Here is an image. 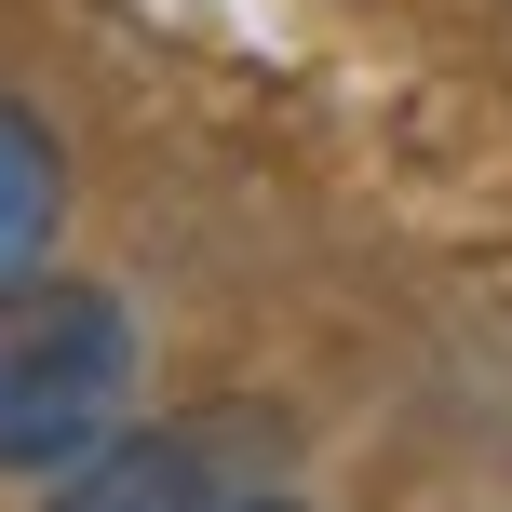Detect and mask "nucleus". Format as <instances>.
<instances>
[{
    "label": "nucleus",
    "instance_id": "nucleus-2",
    "mask_svg": "<svg viewBox=\"0 0 512 512\" xmlns=\"http://www.w3.org/2000/svg\"><path fill=\"white\" fill-rule=\"evenodd\" d=\"M230 432L216 418H162V432H108L95 459H68L54 472V499L41 512H230Z\"/></svg>",
    "mask_w": 512,
    "mask_h": 512
},
{
    "label": "nucleus",
    "instance_id": "nucleus-3",
    "mask_svg": "<svg viewBox=\"0 0 512 512\" xmlns=\"http://www.w3.org/2000/svg\"><path fill=\"white\" fill-rule=\"evenodd\" d=\"M54 230H68V149H54L41 108L0 95V297H14V283H41Z\"/></svg>",
    "mask_w": 512,
    "mask_h": 512
},
{
    "label": "nucleus",
    "instance_id": "nucleus-1",
    "mask_svg": "<svg viewBox=\"0 0 512 512\" xmlns=\"http://www.w3.org/2000/svg\"><path fill=\"white\" fill-rule=\"evenodd\" d=\"M135 418V310L108 283H14L0 297V472L54 486Z\"/></svg>",
    "mask_w": 512,
    "mask_h": 512
},
{
    "label": "nucleus",
    "instance_id": "nucleus-4",
    "mask_svg": "<svg viewBox=\"0 0 512 512\" xmlns=\"http://www.w3.org/2000/svg\"><path fill=\"white\" fill-rule=\"evenodd\" d=\"M230 512H297V499H270V486H256V499H230Z\"/></svg>",
    "mask_w": 512,
    "mask_h": 512
}]
</instances>
